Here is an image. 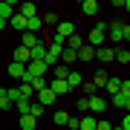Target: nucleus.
I'll return each instance as SVG.
<instances>
[{"instance_id":"nucleus-1","label":"nucleus","mask_w":130,"mask_h":130,"mask_svg":"<svg viewBox=\"0 0 130 130\" xmlns=\"http://www.w3.org/2000/svg\"><path fill=\"white\" fill-rule=\"evenodd\" d=\"M107 35H110L116 43H121V41H127V38H130V26H127V23H119V20H113V23H107Z\"/></svg>"},{"instance_id":"nucleus-2","label":"nucleus","mask_w":130,"mask_h":130,"mask_svg":"<svg viewBox=\"0 0 130 130\" xmlns=\"http://www.w3.org/2000/svg\"><path fill=\"white\" fill-rule=\"evenodd\" d=\"M104 38H107V23H95L93 32H90V38H87V46H93V49L104 46Z\"/></svg>"},{"instance_id":"nucleus-3","label":"nucleus","mask_w":130,"mask_h":130,"mask_svg":"<svg viewBox=\"0 0 130 130\" xmlns=\"http://www.w3.org/2000/svg\"><path fill=\"white\" fill-rule=\"evenodd\" d=\"M107 110V101H104V98L101 95H93V98H87V113H90V116H101V113Z\"/></svg>"},{"instance_id":"nucleus-4","label":"nucleus","mask_w":130,"mask_h":130,"mask_svg":"<svg viewBox=\"0 0 130 130\" xmlns=\"http://www.w3.org/2000/svg\"><path fill=\"white\" fill-rule=\"evenodd\" d=\"M107 104H113V107H119V110H124V113H127V110H130V95H127V93H116Z\"/></svg>"},{"instance_id":"nucleus-5","label":"nucleus","mask_w":130,"mask_h":130,"mask_svg":"<svg viewBox=\"0 0 130 130\" xmlns=\"http://www.w3.org/2000/svg\"><path fill=\"white\" fill-rule=\"evenodd\" d=\"M95 58L101 61V64H110V61H116V49H110V46H98V49H95Z\"/></svg>"},{"instance_id":"nucleus-6","label":"nucleus","mask_w":130,"mask_h":130,"mask_svg":"<svg viewBox=\"0 0 130 130\" xmlns=\"http://www.w3.org/2000/svg\"><path fill=\"white\" fill-rule=\"evenodd\" d=\"M55 35H58V38H64V41H67L70 35H75V26L70 23V20H58V29H55Z\"/></svg>"},{"instance_id":"nucleus-7","label":"nucleus","mask_w":130,"mask_h":130,"mask_svg":"<svg viewBox=\"0 0 130 130\" xmlns=\"http://www.w3.org/2000/svg\"><path fill=\"white\" fill-rule=\"evenodd\" d=\"M46 87H49V90H52L55 95H64V93H70V87H67V81H61V78H52V81L46 84Z\"/></svg>"},{"instance_id":"nucleus-8","label":"nucleus","mask_w":130,"mask_h":130,"mask_svg":"<svg viewBox=\"0 0 130 130\" xmlns=\"http://www.w3.org/2000/svg\"><path fill=\"white\" fill-rule=\"evenodd\" d=\"M52 101H55V93H52L49 87L46 90H38V104H41V107H49Z\"/></svg>"},{"instance_id":"nucleus-9","label":"nucleus","mask_w":130,"mask_h":130,"mask_svg":"<svg viewBox=\"0 0 130 130\" xmlns=\"http://www.w3.org/2000/svg\"><path fill=\"white\" fill-rule=\"evenodd\" d=\"M95 116H90V113H84V116L78 119V130H95Z\"/></svg>"},{"instance_id":"nucleus-10","label":"nucleus","mask_w":130,"mask_h":130,"mask_svg":"<svg viewBox=\"0 0 130 130\" xmlns=\"http://www.w3.org/2000/svg\"><path fill=\"white\" fill-rule=\"evenodd\" d=\"M64 46H67V49H72V52H78V49L84 46V38H81V35H70V38L64 41Z\"/></svg>"},{"instance_id":"nucleus-11","label":"nucleus","mask_w":130,"mask_h":130,"mask_svg":"<svg viewBox=\"0 0 130 130\" xmlns=\"http://www.w3.org/2000/svg\"><path fill=\"white\" fill-rule=\"evenodd\" d=\"M29 58H32V55H29V49H26V46H18L12 61H14V64H23V67H26V64H29Z\"/></svg>"},{"instance_id":"nucleus-12","label":"nucleus","mask_w":130,"mask_h":130,"mask_svg":"<svg viewBox=\"0 0 130 130\" xmlns=\"http://www.w3.org/2000/svg\"><path fill=\"white\" fill-rule=\"evenodd\" d=\"M64 81H67V87H70V90H78L84 78H81V72H72V70H70V72H67V78H64Z\"/></svg>"},{"instance_id":"nucleus-13","label":"nucleus","mask_w":130,"mask_h":130,"mask_svg":"<svg viewBox=\"0 0 130 130\" xmlns=\"http://www.w3.org/2000/svg\"><path fill=\"white\" fill-rule=\"evenodd\" d=\"M18 14H23V18L29 20V18L38 14V6H35V3H20V6H18Z\"/></svg>"},{"instance_id":"nucleus-14","label":"nucleus","mask_w":130,"mask_h":130,"mask_svg":"<svg viewBox=\"0 0 130 130\" xmlns=\"http://www.w3.org/2000/svg\"><path fill=\"white\" fill-rule=\"evenodd\" d=\"M9 26H14L18 32H26V18H23V14H18V12H14L12 18H9Z\"/></svg>"},{"instance_id":"nucleus-15","label":"nucleus","mask_w":130,"mask_h":130,"mask_svg":"<svg viewBox=\"0 0 130 130\" xmlns=\"http://www.w3.org/2000/svg\"><path fill=\"white\" fill-rule=\"evenodd\" d=\"M41 29H43V23H41V14H35V18H29V20H26V32L38 35Z\"/></svg>"},{"instance_id":"nucleus-16","label":"nucleus","mask_w":130,"mask_h":130,"mask_svg":"<svg viewBox=\"0 0 130 130\" xmlns=\"http://www.w3.org/2000/svg\"><path fill=\"white\" fill-rule=\"evenodd\" d=\"M38 43H41V35H32V32H23V43H20V46H26V49H35Z\"/></svg>"},{"instance_id":"nucleus-17","label":"nucleus","mask_w":130,"mask_h":130,"mask_svg":"<svg viewBox=\"0 0 130 130\" xmlns=\"http://www.w3.org/2000/svg\"><path fill=\"white\" fill-rule=\"evenodd\" d=\"M75 58H78V61H93V58H95V49L84 43V46H81L78 52H75Z\"/></svg>"},{"instance_id":"nucleus-18","label":"nucleus","mask_w":130,"mask_h":130,"mask_svg":"<svg viewBox=\"0 0 130 130\" xmlns=\"http://www.w3.org/2000/svg\"><path fill=\"white\" fill-rule=\"evenodd\" d=\"M29 55H32L29 61H43V58H46V46H43V43H38L35 49H29Z\"/></svg>"},{"instance_id":"nucleus-19","label":"nucleus","mask_w":130,"mask_h":130,"mask_svg":"<svg viewBox=\"0 0 130 130\" xmlns=\"http://www.w3.org/2000/svg\"><path fill=\"white\" fill-rule=\"evenodd\" d=\"M104 90H107V93H110V95H116L119 90H121V78H107V84H104Z\"/></svg>"},{"instance_id":"nucleus-20","label":"nucleus","mask_w":130,"mask_h":130,"mask_svg":"<svg viewBox=\"0 0 130 130\" xmlns=\"http://www.w3.org/2000/svg\"><path fill=\"white\" fill-rule=\"evenodd\" d=\"M23 72H26L23 64H14V61L9 64V75H12V78H23Z\"/></svg>"},{"instance_id":"nucleus-21","label":"nucleus","mask_w":130,"mask_h":130,"mask_svg":"<svg viewBox=\"0 0 130 130\" xmlns=\"http://www.w3.org/2000/svg\"><path fill=\"white\" fill-rule=\"evenodd\" d=\"M81 12L84 14H95L98 12V3H95V0H84V3H81Z\"/></svg>"},{"instance_id":"nucleus-22","label":"nucleus","mask_w":130,"mask_h":130,"mask_svg":"<svg viewBox=\"0 0 130 130\" xmlns=\"http://www.w3.org/2000/svg\"><path fill=\"white\" fill-rule=\"evenodd\" d=\"M107 78H110V75H107L104 70H98V72L93 75V84H95V87H98V90H101V87H104V84H107Z\"/></svg>"},{"instance_id":"nucleus-23","label":"nucleus","mask_w":130,"mask_h":130,"mask_svg":"<svg viewBox=\"0 0 130 130\" xmlns=\"http://www.w3.org/2000/svg\"><path fill=\"white\" fill-rule=\"evenodd\" d=\"M81 90H84V93H87V98H93V95L98 93V87H95L93 81H81Z\"/></svg>"},{"instance_id":"nucleus-24","label":"nucleus","mask_w":130,"mask_h":130,"mask_svg":"<svg viewBox=\"0 0 130 130\" xmlns=\"http://www.w3.org/2000/svg\"><path fill=\"white\" fill-rule=\"evenodd\" d=\"M14 107H18L20 116H29V107H32V101H23V98H20V101H14Z\"/></svg>"},{"instance_id":"nucleus-25","label":"nucleus","mask_w":130,"mask_h":130,"mask_svg":"<svg viewBox=\"0 0 130 130\" xmlns=\"http://www.w3.org/2000/svg\"><path fill=\"white\" fill-rule=\"evenodd\" d=\"M61 61H64V67H67V64H72V61H78V58H75V52H72V49H67V46H64V52H61Z\"/></svg>"},{"instance_id":"nucleus-26","label":"nucleus","mask_w":130,"mask_h":130,"mask_svg":"<svg viewBox=\"0 0 130 130\" xmlns=\"http://www.w3.org/2000/svg\"><path fill=\"white\" fill-rule=\"evenodd\" d=\"M20 130H35V119L32 116H20Z\"/></svg>"},{"instance_id":"nucleus-27","label":"nucleus","mask_w":130,"mask_h":130,"mask_svg":"<svg viewBox=\"0 0 130 130\" xmlns=\"http://www.w3.org/2000/svg\"><path fill=\"white\" fill-rule=\"evenodd\" d=\"M52 121H55V124H64V127H67V121H70V113L58 110V113H55V119H52Z\"/></svg>"},{"instance_id":"nucleus-28","label":"nucleus","mask_w":130,"mask_h":130,"mask_svg":"<svg viewBox=\"0 0 130 130\" xmlns=\"http://www.w3.org/2000/svg\"><path fill=\"white\" fill-rule=\"evenodd\" d=\"M116 61L119 64H130V52L127 49H116Z\"/></svg>"},{"instance_id":"nucleus-29","label":"nucleus","mask_w":130,"mask_h":130,"mask_svg":"<svg viewBox=\"0 0 130 130\" xmlns=\"http://www.w3.org/2000/svg\"><path fill=\"white\" fill-rule=\"evenodd\" d=\"M52 70H55V78H61V81H64V78H67V72H70V67L58 64V67H52Z\"/></svg>"},{"instance_id":"nucleus-30","label":"nucleus","mask_w":130,"mask_h":130,"mask_svg":"<svg viewBox=\"0 0 130 130\" xmlns=\"http://www.w3.org/2000/svg\"><path fill=\"white\" fill-rule=\"evenodd\" d=\"M29 116H32V119H38V116H43V107L38 104V101H32V107H29Z\"/></svg>"},{"instance_id":"nucleus-31","label":"nucleus","mask_w":130,"mask_h":130,"mask_svg":"<svg viewBox=\"0 0 130 130\" xmlns=\"http://www.w3.org/2000/svg\"><path fill=\"white\" fill-rule=\"evenodd\" d=\"M41 23H58V14H55V12H46V14H41Z\"/></svg>"},{"instance_id":"nucleus-32","label":"nucleus","mask_w":130,"mask_h":130,"mask_svg":"<svg viewBox=\"0 0 130 130\" xmlns=\"http://www.w3.org/2000/svg\"><path fill=\"white\" fill-rule=\"evenodd\" d=\"M6 98H9V104H14V101H20V95H18V90H6Z\"/></svg>"},{"instance_id":"nucleus-33","label":"nucleus","mask_w":130,"mask_h":130,"mask_svg":"<svg viewBox=\"0 0 130 130\" xmlns=\"http://www.w3.org/2000/svg\"><path fill=\"white\" fill-rule=\"evenodd\" d=\"M95 130H113V124L104 121V119H98V121H95Z\"/></svg>"},{"instance_id":"nucleus-34","label":"nucleus","mask_w":130,"mask_h":130,"mask_svg":"<svg viewBox=\"0 0 130 130\" xmlns=\"http://www.w3.org/2000/svg\"><path fill=\"white\" fill-rule=\"evenodd\" d=\"M67 127H70V130H78V116H70V121H67Z\"/></svg>"},{"instance_id":"nucleus-35","label":"nucleus","mask_w":130,"mask_h":130,"mask_svg":"<svg viewBox=\"0 0 130 130\" xmlns=\"http://www.w3.org/2000/svg\"><path fill=\"white\" fill-rule=\"evenodd\" d=\"M78 104V113H87V98H81V101H75Z\"/></svg>"},{"instance_id":"nucleus-36","label":"nucleus","mask_w":130,"mask_h":130,"mask_svg":"<svg viewBox=\"0 0 130 130\" xmlns=\"http://www.w3.org/2000/svg\"><path fill=\"white\" fill-rule=\"evenodd\" d=\"M119 127H121V130H130V116H127V113H124V121H121Z\"/></svg>"},{"instance_id":"nucleus-37","label":"nucleus","mask_w":130,"mask_h":130,"mask_svg":"<svg viewBox=\"0 0 130 130\" xmlns=\"http://www.w3.org/2000/svg\"><path fill=\"white\" fill-rule=\"evenodd\" d=\"M9 107H12V104L6 101V98H0V110H9Z\"/></svg>"}]
</instances>
